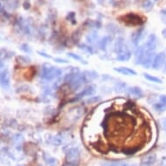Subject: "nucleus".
Instances as JSON below:
<instances>
[{
    "label": "nucleus",
    "instance_id": "obj_8",
    "mask_svg": "<svg viewBox=\"0 0 166 166\" xmlns=\"http://www.w3.org/2000/svg\"><path fill=\"white\" fill-rule=\"evenodd\" d=\"M144 46H145V49L148 50L155 51L156 47H157V37H156V36L155 34H151L149 36Z\"/></svg>",
    "mask_w": 166,
    "mask_h": 166
},
{
    "label": "nucleus",
    "instance_id": "obj_13",
    "mask_svg": "<svg viewBox=\"0 0 166 166\" xmlns=\"http://www.w3.org/2000/svg\"><path fill=\"white\" fill-rule=\"evenodd\" d=\"M95 91L96 87L94 85H89V86L85 87L80 93H78V94L77 95V97H75V99L78 100V99H80V98H82V97H85V96L92 95V94L95 92Z\"/></svg>",
    "mask_w": 166,
    "mask_h": 166
},
{
    "label": "nucleus",
    "instance_id": "obj_26",
    "mask_svg": "<svg viewBox=\"0 0 166 166\" xmlns=\"http://www.w3.org/2000/svg\"><path fill=\"white\" fill-rule=\"evenodd\" d=\"M107 166H135L131 165L128 163H125V162H112L109 165H107Z\"/></svg>",
    "mask_w": 166,
    "mask_h": 166
},
{
    "label": "nucleus",
    "instance_id": "obj_10",
    "mask_svg": "<svg viewBox=\"0 0 166 166\" xmlns=\"http://www.w3.org/2000/svg\"><path fill=\"white\" fill-rule=\"evenodd\" d=\"M127 93L129 96L136 98H141L143 97V91L138 86H132L130 88H127Z\"/></svg>",
    "mask_w": 166,
    "mask_h": 166
},
{
    "label": "nucleus",
    "instance_id": "obj_30",
    "mask_svg": "<svg viewBox=\"0 0 166 166\" xmlns=\"http://www.w3.org/2000/svg\"><path fill=\"white\" fill-rule=\"evenodd\" d=\"M37 53H38L40 56L44 57V58H46V59H52L51 56H50L49 54H46V53H45V52H43V51H37Z\"/></svg>",
    "mask_w": 166,
    "mask_h": 166
},
{
    "label": "nucleus",
    "instance_id": "obj_6",
    "mask_svg": "<svg viewBox=\"0 0 166 166\" xmlns=\"http://www.w3.org/2000/svg\"><path fill=\"white\" fill-rule=\"evenodd\" d=\"M126 50H128V48H127V45H125L124 38L122 37H119L117 38V40L114 44V51L117 54H120V53L124 52Z\"/></svg>",
    "mask_w": 166,
    "mask_h": 166
},
{
    "label": "nucleus",
    "instance_id": "obj_5",
    "mask_svg": "<svg viewBox=\"0 0 166 166\" xmlns=\"http://www.w3.org/2000/svg\"><path fill=\"white\" fill-rule=\"evenodd\" d=\"M155 56H156L155 55V51L148 50L145 49V53H144V56L143 58L142 64H142L143 67H145V68L151 67Z\"/></svg>",
    "mask_w": 166,
    "mask_h": 166
},
{
    "label": "nucleus",
    "instance_id": "obj_19",
    "mask_svg": "<svg viewBox=\"0 0 166 166\" xmlns=\"http://www.w3.org/2000/svg\"><path fill=\"white\" fill-rule=\"evenodd\" d=\"M158 0H144L142 4L143 9L146 12H150Z\"/></svg>",
    "mask_w": 166,
    "mask_h": 166
},
{
    "label": "nucleus",
    "instance_id": "obj_28",
    "mask_svg": "<svg viewBox=\"0 0 166 166\" xmlns=\"http://www.w3.org/2000/svg\"><path fill=\"white\" fill-rule=\"evenodd\" d=\"M53 60L57 63H59V64H68L69 61L64 59H60V58H56V59H53Z\"/></svg>",
    "mask_w": 166,
    "mask_h": 166
},
{
    "label": "nucleus",
    "instance_id": "obj_23",
    "mask_svg": "<svg viewBox=\"0 0 166 166\" xmlns=\"http://www.w3.org/2000/svg\"><path fill=\"white\" fill-rule=\"evenodd\" d=\"M98 40V35L96 31H93L90 34L86 36V41L87 43H90V44H93L95 43L96 41Z\"/></svg>",
    "mask_w": 166,
    "mask_h": 166
},
{
    "label": "nucleus",
    "instance_id": "obj_29",
    "mask_svg": "<svg viewBox=\"0 0 166 166\" xmlns=\"http://www.w3.org/2000/svg\"><path fill=\"white\" fill-rule=\"evenodd\" d=\"M99 99H100L99 97H91V98H89V99L87 100V102L91 104V103H93V102H97Z\"/></svg>",
    "mask_w": 166,
    "mask_h": 166
},
{
    "label": "nucleus",
    "instance_id": "obj_35",
    "mask_svg": "<svg viewBox=\"0 0 166 166\" xmlns=\"http://www.w3.org/2000/svg\"><path fill=\"white\" fill-rule=\"evenodd\" d=\"M162 19H163V22L166 24V16L165 17H162Z\"/></svg>",
    "mask_w": 166,
    "mask_h": 166
},
{
    "label": "nucleus",
    "instance_id": "obj_18",
    "mask_svg": "<svg viewBox=\"0 0 166 166\" xmlns=\"http://www.w3.org/2000/svg\"><path fill=\"white\" fill-rule=\"evenodd\" d=\"M131 56H132V52H131L130 50L124 51V52H122L120 54H118L116 59L118 61H121V62H125V61H128L131 59Z\"/></svg>",
    "mask_w": 166,
    "mask_h": 166
},
{
    "label": "nucleus",
    "instance_id": "obj_27",
    "mask_svg": "<svg viewBox=\"0 0 166 166\" xmlns=\"http://www.w3.org/2000/svg\"><path fill=\"white\" fill-rule=\"evenodd\" d=\"M19 49H20L22 51L25 52V53H30V52H31V50L30 46H29L28 45H26V44H24V45H20Z\"/></svg>",
    "mask_w": 166,
    "mask_h": 166
},
{
    "label": "nucleus",
    "instance_id": "obj_32",
    "mask_svg": "<svg viewBox=\"0 0 166 166\" xmlns=\"http://www.w3.org/2000/svg\"><path fill=\"white\" fill-rule=\"evenodd\" d=\"M162 35H163V37H164V38L166 39V28H165V29L162 31Z\"/></svg>",
    "mask_w": 166,
    "mask_h": 166
},
{
    "label": "nucleus",
    "instance_id": "obj_31",
    "mask_svg": "<svg viewBox=\"0 0 166 166\" xmlns=\"http://www.w3.org/2000/svg\"><path fill=\"white\" fill-rule=\"evenodd\" d=\"M161 15H162V17H165L166 16V8L163 9V10L161 11Z\"/></svg>",
    "mask_w": 166,
    "mask_h": 166
},
{
    "label": "nucleus",
    "instance_id": "obj_15",
    "mask_svg": "<svg viewBox=\"0 0 166 166\" xmlns=\"http://www.w3.org/2000/svg\"><path fill=\"white\" fill-rule=\"evenodd\" d=\"M156 155L155 154H150L145 156L140 163V166H152L156 162Z\"/></svg>",
    "mask_w": 166,
    "mask_h": 166
},
{
    "label": "nucleus",
    "instance_id": "obj_3",
    "mask_svg": "<svg viewBox=\"0 0 166 166\" xmlns=\"http://www.w3.org/2000/svg\"><path fill=\"white\" fill-rule=\"evenodd\" d=\"M166 60V53L165 51H161L159 53H157L156 56H155L154 59H153V63H152V65H151V68L155 70V71H157L159 70L165 63Z\"/></svg>",
    "mask_w": 166,
    "mask_h": 166
},
{
    "label": "nucleus",
    "instance_id": "obj_16",
    "mask_svg": "<svg viewBox=\"0 0 166 166\" xmlns=\"http://www.w3.org/2000/svg\"><path fill=\"white\" fill-rule=\"evenodd\" d=\"M111 41V37L110 36H105L103 38H101L98 41V48L102 50H105L109 45V44Z\"/></svg>",
    "mask_w": 166,
    "mask_h": 166
},
{
    "label": "nucleus",
    "instance_id": "obj_20",
    "mask_svg": "<svg viewBox=\"0 0 166 166\" xmlns=\"http://www.w3.org/2000/svg\"><path fill=\"white\" fill-rule=\"evenodd\" d=\"M143 77H144L145 79H147L150 82H152V83H162V80L159 78L152 76V75H151L149 73H143Z\"/></svg>",
    "mask_w": 166,
    "mask_h": 166
},
{
    "label": "nucleus",
    "instance_id": "obj_24",
    "mask_svg": "<svg viewBox=\"0 0 166 166\" xmlns=\"http://www.w3.org/2000/svg\"><path fill=\"white\" fill-rule=\"evenodd\" d=\"M114 89H115L116 92H123L125 90H127V85H126V83H124V82H120V83H118L115 85Z\"/></svg>",
    "mask_w": 166,
    "mask_h": 166
},
{
    "label": "nucleus",
    "instance_id": "obj_17",
    "mask_svg": "<svg viewBox=\"0 0 166 166\" xmlns=\"http://www.w3.org/2000/svg\"><path fill=\"white\" fill-rule=\"evenodd\" d=\"M82 75L83 76V78H84V79L86 80L87 83H89V82L94 80V79H96V78L98 77V74L94 71H83V72H82Z\"/></svg>",
    "mask_w": 166,
    "mask_h": 166
},
{
    "label": "nucleus",
    "instance_id": "obj_1",
    "mask_svg": "<svg viewBox=\"0 0 166 166\" xmlns=\"http://www.w3.org/2000/svg\"><path fill=\"white\" fill-rule=\"evenodd\" d=\"M62 74H63L62 69L50 64H45L41 69L40 77L42 79L45 81H51L59 78Z\"/></svg>",
    "mask_w": 166,
    "mask_h": 166
},
{
    "label": "nucleus",
    "instance_id": "obj_2",
    "mask_svg": "<svg viewBox=\"0 0 166 166\" xmlns=\"http://www.w3.org/2000/svg\"><path fill=\"white\" fill-rule=\"evenodd\" d=\"M80 156H81V151L78 147H71L70 149H68V151L65 153L67 163L75 164V165L78 163L80 159Z\"/></svg>",
    "mask_w": 166,
    "mask_h": 166
},
{
    "label": "nucleus",
    "instance_id": "obj_34",
    "mask_svg": "<svg viewBox=\"0 0 166 166\" xmlns=\"http://www.w3.org/2000/svg\"><path fill=\"white\" fill-rule=\"evenodd\" d=\"M163 128H164V130L166 132V118L163 121Z\"/></svg>",
    "mask_w": 166,
    "mask_h": 166
},
{
    "label": "nucleus",
    "instance_id": "obj_12",
    "mask_svg": "<svg viewBox=\"0 0 166 166\" xmlns=\"http://www.w3.org/2000/svg\"><path fill=\"white\" fill-rule=\"evenodd\" d=\"M154 109L156 111L163 112L166 110V95H161L159 97V101L154 104Z\"/></svg>",
    "mask_w": 166,
    "mask_h": 166
},
{
    "label": "nucleus",
    "instance_id": "obj_21",
    "mask_svg": "<svg viewBox=\"0 0 166 166\" xmlns=\"http://www.w3.org/2000/svg\"><path fill=\"white\" fill-rule=\"evenodd\" d=\"M67 56L69 57V58H71L72 59L76 60V61H78V62H80L81 64H87L88 63L85 61V60L83 59V58L80 56V55H78V54H75V53H73V52H68L67 53Z\"/></svg>",
    "mask_w": 166,
    "mask_h": 166
},
{
    "label": "nucleus",
    "instance_id": "obj_22",
    "mask_svg": "<svg viewBox=\"0 0 166 166\" xmlns=\"http://www.w3.org/2000/svg\"><path fill=\"white\" fill-rule=\"evenodd\" d=\"M78 48H79L81 50H83V51L86 52V53H88V54L92 55V54L94 53L93 48L91 47V46H90V45H87V44H80V45H78Z\"/></svg>",
    "mask_w": 166,
    "mask_h": 166
},
{
    "label": "nucleus",
    "instance_id": "obj_9",
    "mask_svg": "<svg viewBox=\"0 0 166 166\" xmlns=\"http://www.w3.org/2000/svg\"><path fill=\"white\" fill-rule=\"evenodd\" d=\"M10 73L6 69L0 74V85L4 90H8L10 87Z\"/></svg>",
    "mask_w": 166,
    "mask_h": 166
},
{
    "label": "nucleus",
    "instance_id": "obj_14",
    "mask_svg": "<svg viewBox=\"0 0 166 166\" xmlns=\"http://www.w3.org/2000/svg\"><path fill=\"white\" fill-rule=\"evenodd\" d=\"M114 71L118 73H120L124 76H136L137 72L134 71L133 69L129 68V67H124V66H120V67H115L113 69Z\"/></svg>",
    "mask_w": 166,
    "mask_h": 166
},
{
    "label": "nucleus",
    "instance_id": "obj_25",
    "mask_svg": "<svg viewBox=\"0 0 166 166\" xmlns=\"http://www.w3.org/2000/svg\"><path fill=\"white\" fill-rule=\"evenodd\" d=\"M45 160L46 161L48 165L55 166L57 165V160H56V158H54V157H52V156H49V155H45Z\"/></svg>",
    "mask_w": 166,
    "mask_h": 166
},
{
    "label": "nucleus",
    "instance_id": "obj_11",
    "mask_svg": "<svg viewBox=\"0 0 166 166\" xmlns=\"http://www.w3.org/2000/svg\"><path fill=\"white\" fill-rule=\"evenodd\" d=\"M144 53H145V46H144V45L137 48V50L135 51V62H136V64H142V60L143 56H144Z\"/></svg>",
    "mask_w": 166,
    "mask_h": 166
},
{
    "label": "nucleus",
    "instance_id": "obj_36",
    "mask_svg": "<svg viewBox=\"0 0 166 166\" xmlns=\"http://www.w3.org/2000/svg\"><path fill=\"white\" fill-rule=\"evenodd\" d=\"M165 72H166V63L165 64Z\"/></svg>",
    "mask_w": 166,
    "mask_h": 166
},
{
    "label": "nucleus",
    "instance_id": "obj_33",
    "mask_svg": "<svg viewBox=\"0 0 166 166\" xmlns=\"http://www.w3.org/2000/svg\"><path fill=\"white\" fill-rule=\"evenodd\" d=\"M63 166H78V165H75V164H71V163H65Z\"/></svg>",
    "mask_w": 166,
    "mask_h": 166
},
{
    "label": "nucleus",
    "instance_id": "obj_7",
    "mask_svg": "<svg viewBox=\"0 0 166 166\" xmlns=\"http://www.w3.org/2000/svg\"><path fill=\"white\" fill-rule=\"evenodd\" d=\"M144 29H139V30H137L136 31H134L132 34H131V43L134 46L137 47L138 46V44L140 43V41L142 40V38L144 36Z\"/></svg>",
    "mask_w": 166,
    "mask_h": 166
},
{
    "label": "nucleus",
    "instance_id": "obj_4",
    "mask_svg": "<svg viewBox=\"0 0 166 166\" xmlns=\"http://www.w3.org/2000/svg\"><path fill=\"white\" fill-rule=\"evenodd\" d=\"M124 21L126 22L127 24H133V25H139V24H142L143 23L142 18L137 14H134V13H129V14L125 15L124 17Z\"/></svg>",
    "mask_w": 166,
    "mask_h": 166
}]
</instances>
